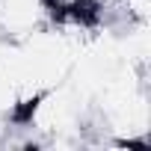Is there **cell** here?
<instances>
[{"instance_id": "obj_1", "label": "cell", "mask_w": 151, "mask_h": 151, "mask_svg": "<svg viewBox=\"0 0 151 151\" xmlns=\"http://www.w3.org/2000/svg\"><path fill=\"white\" fill-rule=\"evenodd\" d=\"M50 21L45 0H0V39H24Z\"/></svg>"}]
</instances>
